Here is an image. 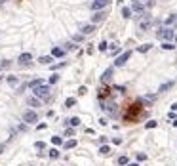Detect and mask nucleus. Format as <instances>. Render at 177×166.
Here are the masks:
<instances>
[{"label": "nucleus", "mask_w": 177, "mask_h": 166, "mask_svg": "<svg viewBox=\"0 0 177 166\" xmlns=\"http://www.w3.org/2000/svg\"><path fill=\"white\" fill-rule=\"evenodd\" d=\"M109 92H111L109 88H101V90H99V99H101V101H103V99H105V97L109 96Z\"/></svg>", "instance_id": "obj_20"}, {"label": "nucleus", "mask_w": 177, "mask_h": 166, "mask_svg": "<svg viewBox=\"0 0 177 166\" xmlns=\"http://www.w3.org/2000/svg\"><path fill=\"white\" fill-rule=\"evenodd\" d=\"M50 92H51L50 84H42V86H38V88H34V90H32V94H34L36 97H40V99L48 97V96H50Z\"/></svg>", "instance_id": "obj_3"}, {"label": "nucleus", "mask_w": 177, "mask_h": 166, "mask_svg": "<svg viewBox=\"0 0 177 166\" xmlns=\"http://www.w3.org/2000/svg\"><path fill=\"white\" fill-rule=\"evenodd\" d=\"M86 92H88V88H86V86H80V88H78V94H80V96H84Z\"/></svg>", "instance_id": "obj_38"}, {"label": "nucleus", "mask_w": 177, "mask_h": 166, "mask_svg": "<svg viewBox=\"0 0 177 166\" xmlns=\"http://www.w3.org/2000/svg\"><path fill=\"white\" fill-rule=\"evenodd\" d=\"M132 12H133L132 8L124 6V8H122V17H126V19H128V17H132Z\"/></svg>", "instance_id": "obj_16"}, {"label": "nucleus", "mask_w": 177, "mask_h": 166, "mask_svg": "<svg viewBox=\"0 0 177 166\" xmlns=\"http://www.w3.org/2000/svg\"><path fill=\"white\" fill-rule=\"evenodd\" d=\"M141 113V109H139V103H135V105H132V109H130V113H126V120H135V116Z\"/></svg>", "instance_id": "obj_7"}, {"label": "nucleus", "mask_w": 177, "mask_h": 166, "mask_svg": "<svg viewBox=\"0 0 177 166\" xmlns=\"http://www.w3.org/2000/svg\"><path fill=\"white\" fill-rule=\"evenodd\" d=\"M175 46H177V32H175Z\"/></svg>", "instance_id": "obj_45"}, {"label": "nucleus", "mask_w": 177, "mask_h": 166, "mask_svg": "<svg viewBox=\"0 0 177 166\" xmlns=\"http://www.w3.org/2000/svg\"><path fill=\"white\" fill-rule=\"evenodd\" d=\"M132 58V52L128 50V52H124V54H120L118 58L114 59V67H122V65H126V61Z\"/></svg>", "instance_id": "obj_5"}, {"label": "nucleus", "mask_w": 177, "mask_h": 166, "mask_svg": "<svg viewBox=\"0 0 177 166\" xmlns=\"http://www.w3.org/2000/svg\"><path fill=\"white\" fill-rule=\"evenodd\" d=\"M93 31H95V23H88V25H84L82 29H80V32H82L84 36H86V34H91Z\"/></svg>", "instance_id": "obj_11"}, {"label": "nucleus", "mask_w": 177, "mask_h": 166, "mask_svg": "<svg viewBox=\"0 0 177 166\" xmlns=\"http://www.w3.org/2000/svg\"><path fill=\"white\" fill-rule=\"evenodd\" d=\"M128 166H139V164H137V162H133V164H128Z\"/></svg>", "instance_id": "obj_44"}, {"label": "nucleus", "mask_w": 177, "mask_h": 166, "mask_svg": "<svg viewBox=\"0 0 177 166\" xmlns=\"http://www.w3.org/2000/svg\"><path fill=\"white\" fill-rule=\"evenodd\" d=\"M63 54H65V50H61V48H53V50H51V56H53V58H61Z\"/></svg>", "instance_id": "obj_18"}, {"label": "nucleus", "mask_w": 177, "mask_h": 166, "mask_svg": "<svg viewBox=\"0 0 177 166\" xmlns=\"http://www.w3.org/2000/svg\"><path fill=\"white\" fill-rule=\"evenodd\" d=\"M175 19H177V15H170V17L166 19V25H171V23H173Z\"/></svg>", "instance_id": "obj_36"}, {"label": "nucleus", "mask_w": 177, "mask_h": 166, "mask_svg": "<svg viewBox=\"0 0 177 166\" xmlns=\"http://www.w3.org/2000/svg\"><path fill=\"white\" fill-rule=\"evenodd\" d=\"M101 109L107 113V115L111 116H116V113H118V109H116V103L113 101V99H107V101H101Z\"/></svg>", "instance_id": "obj_2"}, {"label": "nucleus", "mask_w": 177, "mask_h": 166, "mask_svg": "<svg viewBox=\"0 0 177 166\" xmlns=\"http://www.w3.org/2000/svg\"><path fill=\"white\" fill-rule=\"evenodd\" d=\"M141 17H143V19L139 21V29H141V31H149L151 25H152L151 15H149V13H141Z\"/></svg>", "instance_id": "obj_4"}, {"label": "nucleus", "mask_w": 177, "mask_h": 166, "mask_svg": "<svg viewBox=\"0 0 177 166\" xmlns=\"http://www.w3.org/2000/svg\"><path fill=\"white\" fill-rule=\"evenodd\" d=\"M74 48H76V46H74V42H67V44H65V50H67V52H72Z\"/></svg>", "instance_id": "obj_31"}, {"label": "nucleus", "mask_w": 177, "mask_h": 166, "mask_svg": "<svg viewBox=\"0 0 177 166\" xmlns=\"http://www.w3.org/2000/svg\"><path fill=\"white\" fill-rule=\"evenodd\" d=\"M113 73H114V67H109L105 73H103V77H101V82H109L111 78H113Z\"/></svg>", "instance_id": "obj_12"}, {"label": "nucleus", "mask_w": 177, "mask_h": 166, "mask_svg": "<svg viewBox=\"0 0 177 166\" xmlns=\"http://www.w3.org/2000/svg\"><path fill=\"white\" fill-rule=\"evenodd\" d=\"M34 147H36L38 151H42V149L46 147V143H44V141H36V143H34Z\"/></svg>", "instance_id": "obj_34"}, {"label": "nucleus", "mask_w": 177, "mask_h": 166, "mask_svg": "<svg viewBox=\"0 0 177 166\" xmlns=\"http://www.w3.org/2000/svg\"><path fill=\"white\" fill-rule=\"evenodd\" d=\"M156 36L164 42H171V40H175V31L170 29V27H162V29L156 31Z\"/></svg>", "instance_id": "obj_1"}, {"label": "nucleus", "mask_w": 177, "mask_h": 166, "mask_svg": "<svg viewBox=\"0 0 177 166\" xmlns=\"http://www.w3.org/2000/svg\"><path fill=\"white\" fill-rule=\"evenodd\" d=\"M72 40H74V42H82V40H84V34H82V32H80V34H74V36H72Z\"/></svg>", "instance_id": "obj_35"}, {"label": "nucleus", "mask_w": 177, "mask_h": 166, "mask_svg": "<svg viewBox=\"0 0 177 166\" xmlns=\"http://www.w3.org/2000/svg\"><path fill=\"white\" fill-rule=\"evenodd\" d=\"M170 88H173V82H164L158 88V92H166V90H170Z\"/></svg>", "instance_id": "obj_22"}, {"label": "nucleus", "mask_w": 177, "mask_h": 166, "mask_svg": "<svg viewBox=\"0 0 177 166\" xmlns=\"http://www.w3.org/2000/svg\"><path fill=\"white\" fill-rule=\"evenodd\" d=\"M69 124L70 126H78V124H80V118H78V116H72V118H69Z\"/></svg>", "instance_id": "obj_27"}, {"label": "nucleus", "mask_w": 177, "mask_h": 166, "mask_svg": "<svg viewBox=\"0 0 177 166\" xmlns=\"http://www.w3.org/2000/svg\"><path fill=\"white\" fill-rule=\"evenodd\" d=\"M137 160H139V162L141 160H147V155L145 153H137Z\"/></svg>", "instance_id": "obj_37"}, {"label": "nucleus", "mask_w": 177, "mask_h": 166, "mask_svg": "<svg viewBox=\"0 0 177 166\" xmlns=\"http://www.w3.org/2000/svg\"><path fill=\"white\" fill-rule=\"evenodd\" d=\"M171 111H177V103H173V105H171Z\"/></svg>", "instance_id": "obj_42"}, {"label": "nucleus", "mask_w": 177, "mask_h": 166, "mask_svg": "<svg viewBox=\"0 0 177 166\" xmlns=\"http://www.w3.org/2000/svg\"><path fill=\"white\" fill-rule=\"evenodd\" d=\"M107 42H105V40H103V42H101V44H99V50H101V52H105V50H107Z\"/></svg>", "instance_id": "obj_39"}, {"label": "nucleus", "mask_w": 177, "mask_h": 166, "mask_svg": "<svg viewBox=\"0 0 177 166\" xmlns=\"http://www.w3.org/2000/svg\"><path fill=\"white\" fill-rule=\"evenodd\" d=\"M8 84H10V86H17V84H19V78L17 77H8Z\"/></svg>", "instance_id": "obj_23"}, {"label": "nucleus", "mask_w": 177, "mask_h": 166, "mask_svg": "<svg viewBox=\"0 0 177 166\" xmlns=\"http://www.w3.org/2000/svg\"><path fill=\"white\" fill-rule=\"evenodd\" d=\"M38 61H40L42 65H50L51 61H53V56H42V58L38 59Z\"/></svg>", "instance_id": "obj_15"}, {"label": "nucleus", "mask_w": 177, "mask_h": 166, "mask_svg": "<svg viewBox=\"0 0 177 166\" xmlns=\"http://www.w3.org/2000/svg\"><path fill=\"white\" fill-rule=\"evenodd\" d=\"M36 120H38V115L34 111H27L25 115H23V122H27V124H34Z\"/></svg>", "instance_id": "obj_8"}, {"label": "nucleus", "mask_w": 177, "mask_h": 166, "mask_svg": "<svg viewBox=\"0 0 177 166\" xmlns=\"http://www.w3.org/2000/svg\"><path fill=\"white\" fill-rule=\"evenodd\" d=\"M51 143H53V145H61V143H63V140H61L59 136H53V138H51Z\"/></svg>", "instance_id": "obj_28"}, {"label": "nucleus", "mask_w": 177, "mask_h": 166, "mask_svg": "<svg viewBox=\"0 0 177 166\" xmlns=\"http://www.w3.org/2000/svg\"><path fill=\"white\" fill-rule=\"evenodd\" d=\"M65 136H74V130L69 128V130H65Z\"/></svg>", "instance_id": "obj_40"}, {"label": "nucleus", "mask_w": 177, "mask_h": 166, "mask_svg": "<svg viewBox=\"0 0 177 166\" xmlns=\"http://www.w3.org/2000/svg\"><path fill=\"white\" fill-rule=\"evenodd\" d=\"M29 105H31V107H38V105H40V97H29Z\"/></svg>", "instance_id": "obj_17"}, {"label": "nucleus", "mask_w": 177, "mask_h": 166, "mask_svg": "<svg viewBox=\"0 0 177 166\" xmlns=\"http://www.w3.org/2000/svg\"><path fill=\"white\" fill-rule=\"evenodd\" d=\"M42 84H46V82L42 78H36V80H31V82H29V88L34 90V88H38V86H42Z\"/></svg>", "instance_id": "obj_14"}, {"label": "nucleus", "mask_w": 177, "mask_h": 166, "mask_svg": "<svg viewBox=\"0 0 177 166\" xmlns=\"http://www.w3.org/2000/svg\"><path fill=\"white\" fill-rule=\"evenodd\" d=\"M152 48V44H143V46H139L137 48V52H141V54H145V52H149Z\"/></svg>", "instance_id": "obj_24"}, {"label": "nucleus", "mask_w": 177, "mask_h": 166, "mask_svg": "<svg viewBox=\"0 0 177 166\" xmlns=\"http://www.w3.org/2000/svg\"><path fill=\"white\" fill-rule=\"evenodd\" d=\"M99 153H101V155H105V157H109V155H111V147H109V145H101Z\"/></svg>", "instance_id": "obj_21"}, {"label": "nucleus", "mask_w": 177, "mask_h": 166, "mask_svg": "<svg viewBox=\"0 0 177 166\" xmlns=\"http://www.w3.org/2000/svg\"><path fill=\"white\" fill-rule=\"evenodd\" d=\"M132 10H133V12H137V13H145V6H143V2H133Z\"/></svg>", "instance_id": "obj_13"}, {"label": "nucleus", "mask_w": 177, "mask_h": 166, "mask_svg": "<svg viewBox=\"0 0 177 166\" xmlns=\"http://www.w3.org/2000/svg\"><path fill=\"white\" fill-rule=\"evenodd\" d=\"M156 124H158L156 120H149V122L145 124V128H149V130H151V128H156Z\"/></svg>", "instance_id": "obj_32"}, {"label": "nucleus", "mask_w": 177, "mask_h": 166, "mask_svg": "<svg viewBox=\"0 0 177 166\" xmlns=\"http://www.w3.org/2000/svg\"><path fill=\"white\" fill-rule=\"evenodd\" d=\"M74 103H76V99H74V97H69V99H67V101H65V107H72V105H74Z\"/></svg>", "instance_id": "obj_29"}, {"label": "nucleus", "mask_w": 177, "mask_h": 166, "mask_svg": "<svg viewBox=\"0 0 177 166\" xmlns=\"http://www.w3.org/2000/svg\"><path fill=\"white\" fill-rule=\"evenodd\" d=\"M57 80H59V75H57V73H53V75L50 77V84H55Z\"/></svg>", "instance_id": "obj_33"}, {"label": "nucleus", "mask_w": 177, "mask_h": 166, "mask_svg": "<svg viewBox=\"0 0 177 166\" xmlns=\"http://www.w3.org/2000/svg\"><path fill=\"white\" fill-rule=\"evenodd\" d=\"M118 164H120V166L128 164V157H126V155H122V157H118Z\"/></svg>", "instance_id": "obj_30"}, {"label": "nucleus", "mask_w": 177, "mask_h": 166, "mask_svg": "<svg viewBox=\"0 0 177 166\" xmlns=\"http://www.w3.org/2000/svg\"><path fill=\"white\" fill-rule=\"evenodd\" d=\"M175 44L173 42H162V50H173Z\"/></svg>", "instance_id": "obj_25"}, {"label": "nucleus", "mask_w": 177, "mask_h": 166, "mask_svg": "<svg viewBox=\"0 0 177 166\" xmlns=\"http://www.w3.org/2000/svg\"><path fill=\"white\" fill-rule=\"evenodd\" d=\"M2 2H8V0H0V4H2Z\"/></svg>", "instance_id": "obj_46"}, {"label": "nucleus", "mask_w": 177, "mask_h": 166, "mask_svg": "<svg viewBox=\"0 0 177 166\" xmlns=\"http://www.w3.org/2000/svg\"><path fill=\"white\" fill-rule=\"evenodd\" d=\"M17 61H19V65H23V67H27V65H29V63L32 61V56L29 54V52H25V54H21V56L17 58Z\"/></svg>", "instance_id": "obj_10"}, {"label": "nucleus", "mask_w": 177, "mask_h": 166, "mask_svg": "<svg viewBox=\"0 0 177 166\" xmlns=\"http://www.w3.org/2000/svg\"><path fill=\"white\" fill-rule=\"evenodd\" d=\"M48 155H50V159H59V151H57V149H50Z\"/></svg>", "instance_id": "obj_26"}, {"label": "nucleus", "mask_w": 177, "mask_h": 166, "mask_svg": "<svg viewBox=\"0 0 177 166\" xmlns=\"http://www.w3.org/2000/svg\"><path fill=\"white\" fill-rule=\"evenodd\" d=\"M2 151H4V145H2V143H0V153H2Z\"/></svg>", "instance_id": "obj_43"}, {"label": "nucleus", "mask_w": 177, "mask_h": 166, "mask_svg": "<svg viewBox=\"0 0 177 166\" xmlns=\"http://www.w3.org/2000/svg\"><path fill=\"white\" fill-rule=\"evenodd\" d=\"M63 147H65V149H74V147H76V140H69V141H65Z\"/></svg>", "instance_id": "obj_19"}, {"label": "nucleus", "mask_w": 177, "mask_h": 166, "mask_svg": "<svg viewBox=\"0 0 177 166\" xmlns=\"http://www.w3.org/2000/svg\"><path fill=\"white\" fill-rule=\"evenodd\" d=\"M107 19V12L105 10H99V12H95L91 15V23H101V21Z\"/></svg>", "instance_id": "obj_9"}, {"label": "nucleus", "mask_w": 177, "mask_h": 166, "mask_svg": "<svg viewBox=\"0 0 177 166\" xmlns=\"http://www.w3.org/2000/svg\"><path fill=\"white\" fill-rule=\"evenodd\" d=\"M113 143H114V145H120V143H122V138H114Z\"/></svg>", "instance_id": "obj_41"}, {"label": "nucleus", "mask_w": 177, "mask_h": 166, "mask_svg": "<svg viewBox=\"0 0 177 166\" xmlns=\"http://www.w3.org/2000/svg\"><path fill=\"white\" fill-rule=\"evenodd\" d=\"M109 4V0H91V4H89V8L93 10V12H99V10H105Z\"/></svg>", "instance_id": "obj_6"}]
</instances>
